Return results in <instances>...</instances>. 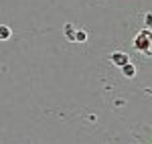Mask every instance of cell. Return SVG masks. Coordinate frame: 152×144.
<instances>
[{
    "instance_id": "cell-6",
    "label": "cell",
    "mask_w": 152,
    "mask_h": 144,
    "mask_svg": "<svg viewBox=\"0 0 152 144\" xmlns=\"http://www.w3.org/2000/svg\"><path fill=\"white\" fill-rule=\"evenodd\" d=\"M87 39V35L83 33V31H79V33H75V41H85Z\"/></svg>"
},
{
    "instance_id": "cell-7",
    "label": "cell",
    "mask_w": 152,
    "mask_h": 144,
    "mask_svg": "<svg viewBox=\"0 0 152 144\" xmlns=\"http://www.w3.org/2000/svg\"><path fill=\"white\" fill-rule=\"evenodd\" d=\"M146 23H148V24H152V14H148V18H146Z\"/></svg>"
},
{
    "instance_id": "cell-4",
    "label": "cell",
    "mask_w": 152,
    "mask_h": 144,
    "mask_svg": "<svg viewBox=\"0 0 152 144\" xmlns=\"http://www.w3.org/2000/svg\"><path fill=\"white\" fill-rule=\"evenodd\" d=\"M8 37H10V29L2 24V26H0V39H8Z\"/></svg>"
},
{
    "instance_id": "cell-1",
    "label": "cell",
    "mask_w": 152,
    "mask_h": 144,
    "mask_svg": "<svg viewBox=\"0 0 152 144\" xmlns=\"http://www.w3.org/2000/svg\"><path fill=\"white\" fill-rule=\"evenodd\" d=\"M146 41H150V43H152V35L148 33V31H142L140 35L136 37V41H134V47L138 49V51L146 49V47H148V45H146Z\"/></svg>"
},
{
    "instance_id": "cell-3",
    "label": "cell",
    "mask_w": 152,
    "mask_h": 144,
    "mask_svg": "<svg viewBox=\"0 0 152 144\" xmlns=\"http://www.w3.org/2000/svg\"><path fill=\"white\" fill-rule=\"evenodd\" d=\"M122 71H124V75H126V77H134V75H136V67H134V65L128 61L126 65H122Z\"/></svg>"
},
{
    "instance_id": "cell-2",
    "label": "cell",
    "mask_w": 152,
    "mask_h": 144,
    "mask_svg": "<svg viewBox=\"0 0 152 144\" xmlns=\"http://www.w3.org/2000/svg\"><path fill=\"white\" fill-rule=\"evenodd\" d=\"M110 61L114 63V65H118V67H122V65H126L130 61V57L126 55V53H120V51H116V53H112L110 55Z\"/></svg>"
},
{
    "instance_id": "cell-5",
    "label": "cell",
    "mask_w": 152,
    "mask_h": 144,
    "mask_svg": "<svg viewBox=\"0 0 152 144\" xmlns=\"http://www.w3.org/2000/svg\"><path fill=\"white\" fill-rule=\"evenodd\" d=\"M65 35L69 37L71 41H75V33H73V26H71V24H67V26H65Z\"/></svg>"
}]
</instances>
